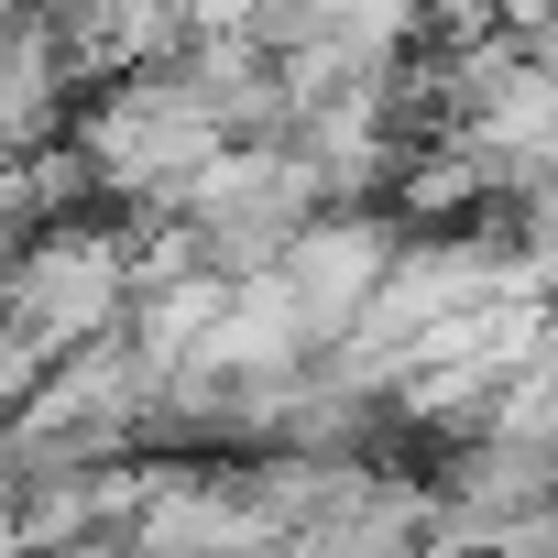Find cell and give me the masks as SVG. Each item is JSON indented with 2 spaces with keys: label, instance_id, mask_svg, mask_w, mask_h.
Returning <instances> with one entry per match:
<instances>
[{
  "label": "cell",
  "instance_id": "1",
  "mask_svg": "<svg viewBox=\"0 0 558 558\" xmlns=\"http://www.w3.org/2000/svg\"><path fill=\"white\" fill-rule=\"evenodd\" d=\"M77 143H88V165H99L110 197H175L230 132H219L208 99L175 77V56H143V66H110V88L88 99Z\"/></svg>",
  "mask_w": 558,
  "mask_h": 558
}]
</instances>
